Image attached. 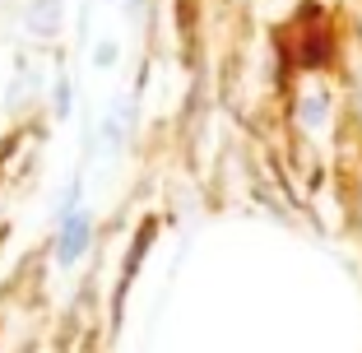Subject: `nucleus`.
Listing matches in <instances>:
<instances>
[{"label":"nucleus","mask_w":362,"mask_h":353,"mask_svg":"<svg viewBox=\"0 0 362 353\" xmlns=\"http://www.w3.org/2000/svg\"><path fill=\"white\" fill-rule=\"evenodd\" d=\"M56 10H61L56 0H37V5L28 10V28H37V33H56V19H61Z\"/></svg>","instance_id":"obj_2"},{"label":"nucleus","mask_w":362,"mask_h":353,"mask_svg":"<svg viewBox=\"0 0 362 353\" xmlns=\"http://www.w3.org/2000/svg\"><path fill=\"white\" fill-rule=\"evenodd\" d=\"M88 237H93V219H88L84 209H70V214H61V233H56V260H61V265H75V260L88 251Z\"/></svg>","instance_id":"obj_1"},{"label":"nucleus","mask_w":362,"mask_h":353,"mask_svg":"<svg viewBox=\"0 0 362 353\" xmlns=\"http://www.w3.org/2000/svg\"><path fill=\"white\" fill-rule=\"evenodd\" d=\"M112 61H117V47L103 42V47H98V65H112Z\"/></svg>","instance_id":"obj_3"}]
</instances>
